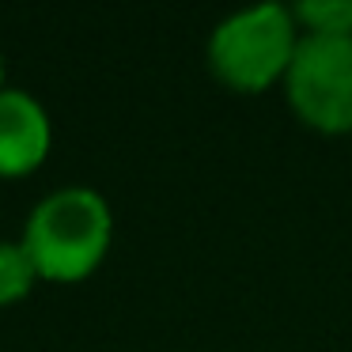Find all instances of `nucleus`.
I'll list each match as a JSON object with an SVG mask.
<instances>
[{
	"instance_id": "obj_5",
	"label": "nucleus",
	"mask_w": 352,
	"mask_h": 352,
	"mask_svg": "<svg viewBox=\"0 0 352 352\" xmlns=\"http://www.w3.org/2000/svg\"><path fill=\"white\" fill-rule=\"evenodd\" d=\"M292 19L307 23L311 34L352 38V0H307V4L292 8Z\"/></svg>"
},
{
	"instance_id": "obj_2",
	"label": "nucleus",
	"mask_w": 352,
	"mask_h": 352,
	"mask_svg": "<svg viewBox=\"0 0 352 352\" xmlns=\"http://www.w3.org/2000/svg\"><path fill=\"white\" fill-rule=\"evenodd\" d=\"M296 19L280 4L239 12L223 19L208 42V65L212 72L235 91H265L296 57Z\"/></svg>"
},
{
	"instance_id": "obj_3",
	"label": "nucleus",
	"mask_w": 352,
	"mask_h": 352,
	"mask_svg": "<svg viewBox=\"0 0 352 352\" xmlns=\"http://www.w3.org/2000/svg\"><path fill=\"white\" fill-rule=\"evenodd\" d=\"M288 102L311 129H352V38L307 34L288 65Z\"/></svg>"
},
{
	"instance_id": "obj_7",
	"label": "nucleus",
	"mask_w": 352,
	"mask_h": 352,
	"mask_svg": "<svg viewBox=\"0 0 352 352\" xmlns=\"http://www.w3.org/2000/svg\"><path fill=\"white\" fill-rule=\"evenodd\" d=\"M0 87H4V57H0Z\"/></svg>"
},
{
	"instance_id": "obj_1",
	"label": "nucleus",
	"mask_w": 352,
	"mask_h": 352,
	"mask_svg": "<svg viewBox=\"0 0 352 352\" xmlns=\"http://www.w3.org/2000/svg\"><path fill=\"white\" fill-rule=\"evenodd\" d=\"M110 208L95 190L72 186L57 190L31 212L23 231V250L31 254L46 280H84L99 269L110 246Z\"/></svg>"
},
{
	"instance_id": "obj_6",
	"label": "nucleus",
	"mask_w": 352,
	"mask_h": 352,
	"mask_svg": "<svg viewBox=\"0 0 352 352\" xmlns=\"http://www.w3.org/2000/svg\"><path fill=\"white\" fill-rule=\"evenodd\" d=\"M34 276H38V269H34L31 254L23 250V243H0V307L23 299Z\"/></svg>"
},
{
	"instance_id": "obj_4",
	"label": "nucleus",
	"mask_w": 352,
	"mask_h": 352,
	"mask_svg": "<svg viewBox=\"0 0 352 352\" xmlns=\"http://www.w3.org/2000/svg\"><path fill=\"white\" fill-rule=\"evenodd\" d=\"M50 152V118L27 91L0 87V178L31 175Z\"/></svg>"
}]
</instances>
